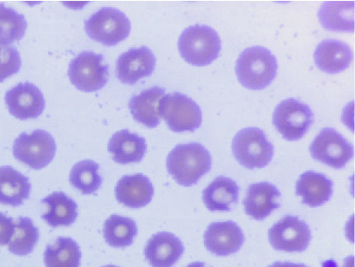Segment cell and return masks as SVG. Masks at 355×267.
<instances>
[{
	"instance_id": "cell-1",
	"label": "cell",
	"mask_w": 355,
	"mask_h": 267,
	"mask_svg": "<svg viewBox=\"0 0 355 267\" xmlns=\"http://www.w3.org/2000/svg\"><path fill=\"white\" fill-rule=\"evenodd\" d=\"M211 155L199 143L178 144L166 160L168 173L177 183L185 187H193L211 171Z\"/></svg>"
},
{
	"instance_id": "cell-2",
	"label": "cell",
	"mask_w": 355,
	"mask_h": 267,
	"mask_svg": "<svg viewBox=\"0 0 355 267\" xmlns=\"http://www.w3.org/2000/svg\"><path fill=\"white\" fill-rule=\"evenodd\" d=\"M277 71V62L270 50L263 47L248 48L239 56L236 74L245 88L261 90L271 84Z\"/></svg>"
},
{
	"instance_id": "cell-3",
	"label": "cell",
	"mask_w": 355,
	"mask_h": 267,
	"mask_svg": "<svg viewBox=\"0 0 355 267\" xmlns=\"http://www.w3.org/2000/svg\"><path fill=\"white\" fill-rule=\"evenodd\" d=\"M222 44L218 34L207 26L196 25L183 31L178 40V49L183 59L191 65L207 66L218 59Z\"/></svg>"
},
{
	"instance_id": "cell-4",
	"label": "cell",
	"mask_w": 355,
	"mask_h": 267,
	"mask_svg": "<svg viewBox=\"0 0 355 267\" xmlns=\"http://www.w3.org/2000/svg\"><path fill=\"white\" fill-rule=\"evenodd\" d=\"M232 153L239 164L248 169H261L270 164L275 148L259 128L238 132L232 141Z\"/></svg>"
},
{
	"instance_id": "cell-5",
	"label": "cell",
	"mask_w": 355,
	"mask_h": 267,
	"mask_svg": "<svg viewBox=\"0 0 355 267\" xmlns=\"http://www.w3.org/2000/svg\"><path fill=\"white\" fill-rule=\"evenodd\" d=\"M85 28L92 40L110 47L129 37L131 22L121 10L103 8L85 21Z\"/></svg>"
},
{
	"instance_id": "cell-6",
	"label": "cell",
	"mask_w": 355,
	"mask_h": 267,
	"mask_svg": "<svg viewBox=\"0 0 355 267\" xmlns=\"http://www.w3.org/2000/svg\"><path fill=\"white\" fill-rule=\"evenodd\" d=\"M160 117L173 132H194L202 124V112L199 105L188 96L173 92L162 97L159 102Z\"/></svg>"
},
{
	"instance_id": "cell-7",
	"label": "cell",
	"mask_w": 355,
	"mask_h": 267,
	"mask_svg": "<svg viewBox=\"0 0 355 267\" xmlns=\"http://www.w3.org/2000/svg\"><path fill=\"white\" fill-rule=\"evenodd\" d=\"M56 153V143L49 132L34 130L23 132L13 145L15 158L33 170H42L51 164Z\"/></svg>"
},
{
	"instance_id": "cell-8",
	"label": "cell",
	"mask_w": 355,
	"mask_h": 267,
	"mask_svg": "<svg viewBox=\"0 0 355 267\" xmlns=\"http://www.w3.org/2000/svg\"><path fill=\"white\" fill-rule=\"evenodd\" d=\"M314 121L311 109L295 98L279 103L272 115V123L285 140L299 141L306 135Z\"/></svg>"
},
{
	"instance_id": "cell-9",
	"label": "cell",
	"mask_w": 355,
	"mask_h": 267,
	"mask_svg": "<svg viewBox=\"0 0 355 267\" xmlns=\"http://www.w3.org/2000/svg\"><path fill=\"white\" fill-rule=\"evenodd\" d=\"M103 56L92 51H84L69 64L68 76L80 91L94 92L107 83L109 67L103 63Z\"/></svg>"
},
{
	"instance_id": "cell-10",
	"label": "cell",
	"mask_w": 355,
	"mask_h": 267,
	"mask_svg": "<svg viewBox=\"0 0 355 267\" xmlns=\"http://www.w3.org/2000/svg\"><path fill=\"white\" fill-rule=\"evenodd\" d=\"M312 157L335 169H341L354 156V148L333 128H324L311 144Z\"/></svg>"
},
{
	"instance_id": "cell-11",
	"label": "cell",
	"mask_w": 355,
	"mask_h": 267,
	"mask_svg": "<svg viewBox=\"0 0 355 267\" xmlns=\"http://www.w3.org/2000/svg\"><path fill=\"white\" fill-rule=\"evenodd\" d=\"M269 240L272 247L277 251L302 252L309 246L311 232L304 221L287 216L270 229Z\"/></svg>"
},
{
	"instance_id": "cell-12",
	"label": "cell",
	"mask_w": 355,
	"mask_h": 267,
	"mask_svg": "<svg viewBox=\"0 0 355 267\" xmlns=\"http://www.w3.org/2000/svg\"><path fill=\"white\" fill-rule=\"evenodd\" d=\"M5 101L11 114L17 119H37L45 108V100L38 87L20 83L6 94Z\"/></svg>"
},
{
	"instance_id": "cell-13",
	"label": "cell",
	"mask_w": 355,
	"mask_h": 267,
	"mask_svg": "<svg viewBox=\"0 0 355 267\" xmlns=\"http://www.w3.org/2000/svg\"><path fill=\"white\" fill-rule=\"evenodd\" d=\"M156 65L155 56L148 48L131 49L121 54L116 63V74L121 83L135 85L150 76Z\"/></svg>"
},
{
	"instance_id": "cell-14",
	"label": "cell",
	"mask_w": 355,
	"mask_h": 267,
	"mask_svg": "<svg viewBox=\"0 0 355 267\" xmlns=\"http://www.w3.org/2000/svg\"><path fill=\"white\" fill-rule=\"evenodd\" d=\"M243 243V231L232 221L213 223L205 232V246L209 252L218 257H227L237 252Z\"/></svg>"
},
{
	"instance_id": "cell-15",
	"label": "cell",
	"mask_w": 355,
	"mask_h": 267,
	"mask_svg": "<svg viewBox=\"0 0 355 267\" xmlns=\"http://www.w3.org/2000/svg\"><path fill=\"white\" fill-rule=\"evenodd\" d=\"M184 252L183 243L178 237L161 232L150 237L145 247L144 255L153 267H173Z\"/></svg>"
},
{
	"instance_id": "cell-16",
	"label": "cell",
	"mask_w": 355,
	"mask_h": 267,
	"mask_svg": "<svg viewBox=\"0 0 355 267\" xmlns=\"http://www.w3.org/2000/svg\"><path fill=\"white\" fill-rule=\"evenodd\" d=\"M281 193L275 185L260 182L250 185L244 209L248 216L255 220H264L280 207Z\"/></svg>"
},
{
	"instance_id": "cell-17",
	"label": "cell",
	"mask_w": 355,
	"mask_h": 267,
	"mask_svg": "<svg viewBox=\"0 0 355 267\" xmlns=\"http://www.w3.org/2000/svg\"><path fill=\"white\" fill-rule=\"evenodd\" d=\"M155 190L150 179L142 173L121 178L115 188L116 198L125 207L138 209L153 200Z\"/></svg>"
},
{
	"instance_id": "cell-18",
	"label": "cell",
	"mask_w": 355,
	"mask_h": 267,
	"mask_svg": "<svg viewBox=\"0 0 355 267\" xmlns=\"http://www.w3.org/2000/svg\"><path fill=\"white\" fill-rule=\"evenodd\" d=\"M314 62L323 72L338 74L350 66L353 59L349 46L338 40H324L314 51Z\"/></svg>"
},
{
	"instance_id": "cell-19",
	"label": "cell",
	"mask_w": 355,
	"mask_h": 267,
	"mask_svg": "<svg viewBox=\"0 0 355 267\" xmlns=\"http://www.w3.org/2000/svg\"><path fill=\"white\" fill-rule=\"evenodd\" d=\"M108 150L118 164H137L147 152V143L144 137L123 130L115 132L110 138Z\"/></svg>"
},
{
	"instance_id": "cell-20",
	"label": "cell",
	"mask_w": 355,
	"mask_h": 267,
	"mask_svg": "<svg viewBox=\"0 0 355 267\" xmlns=\"http://www.w3.org/2000/svg\"><path fill=\"white\" fill-rule=\"evenodd\" d=\"M334 184L322 173L306 171L296 182V194L302 197V203L311 207L322 206L333 195Z\"/></svg>"
},
{
	"instance_id": "cell-21",
	"label": "cell",
	"mask_w": 355,
	"mask_h": 267,
	"mask_svg": "<svg viewBox=\"0 0 355 267\" xmlns=\"http://www.w3.org/2000/svg\"><path fill=\"white\" fill-rule=\"evenodd\" d=\"M165 92V89L155 86L133 96L129 107L134 119L150 129L158 126L160 123L159 102Z\"/></svg>"
},
{
	"instance_id": "cell-22",
	"label": "cell",
	"mask_w": 355,
	"mask_h": 267,
	"mask_svg": "<svg viewBox=\"0 0 355 267\" xmlns=\"http://www.w3.org/2000/svg\"><path fill=\"white\" fill-rule=\"evenodd\" d=\"M31 184L22 173L7 166L0 167V203L19 207L30 198Z\"/></svg>"
},
{
	"instance_id": "cell-23",
	"label": "cell",
	"mask_w": 355,
	"mask_h": 267,
	"mask_svg": "<svg viewBox=\"0 0 355 267\" xmlns=\"http://www.w3.org/2000/svg\"><path fill=\"white\" fill-rule=\"evenodd\" d=\"M240 188L234 180L220 176L203 190L202 200L209 211L230 212L237 204Z\"/></svg>"
},
{
	"instance_id": "cell-24",
	"label": "cell",
	"mask_w": 355,
	"mask_h": 267,
	"mask_svg": "<svg viewBox=\"0 0 355 267\" xmlns=\"http://www.w3.org/2000/svg\"><path fill=\"white\" fill-rule=\"evenodd\" d=\"M42 203L48 212L42 218L51 227L71 225L78 218L77 203L62 191H55L46 196Z\"/></svg>"
},
{
	"instance_id": "cell-25",
	"label": "cell",
	"mask_w": 355,
	"mask_h": 267,
	"mask_svg": "<svg viewBox=\"0 0 355 267\" xmlns=\"http://www.w3.org/2000/svg\"><path fill=\"white\" fill-rule=\"evenodd\" d=\"M322 26L330 31H354V2H325L318 11Z\"/></svg>"
},
{
	"instance_id": "cell-26",
	"label": "cell",
	"mask_w": 355,
	"mask_h": 267,
	"mask_svg": "<svg viewBox=\"0 0 355 267\" xmlns=\"http://www.w3.org/2000/svg\"><path fill=\"white\" fill-rule=\"evenodd\" d=\"M81 252L78 243L69 237H59L44 252L46 267H80Z\"/></svg>"
},
{
	"instance_id": "cell-27",
	"label": "cell",
	"mask_w": 355,
	"mask_h": 267,
	"mask_svg": "<svg viewBox=\"0 0 355 267\" xmlns=\"http://www.w3.org/2000/svg\"><path fill=\"white\" fill-rule=\"evenodd\" d=\"M137 226L130 218L113 214L103 225L104 239L110 246L124 248L132 245L137 235Z\"/></svg>"
},
{
	"instance_id": "cell-28",
	"label": "cell",
	"mask_w": 355,
	"mask_h": 267,
	"mask_svg": "<svg viewBox=\"0 0 355 267\" xmlns=\"http://www.w3.org/2000/svg\"><path fill=\"white\" fill-rule=\"evenodd\" d=\"M100 166L92 160H83L76 164L69 174V182L80 193L91 195L101 187L103 178L98 174Z\"/></svg>"
},
{
	"instance_id": "cell-29",
	"label": "cell",
	"mask_w": 355,
	"mask_h": 267,
	"mask_svg": "<svg viewBox=\"0 0 355 267\" xmlns=\"http://www.w3.org/2000/svg\"><path fill=\"white\" fill-rule=\"evenodd\" d=\"M39 240V230L30 218L21 217L15 222V231L8 243L11 253L19 257L31 254Z\"/></svg>"
},
{
	"instance_id": "cell-30",
	"label": "cell",
	"mask_w": 355,
	"mask_h": 267,
	"mask_svg": "<svg viewBox=\"0 0 355 267\" xmlns=\"http://www.w3.org/2000/svg\"><path fill=\"white\" fill-rule=\"evenodd\" d=\"M26 28L27 21L24 15L0 3V44L19 42L24 37Z\"/></svg>"
},
{
	"instance_id": "cell-31",
	"label": "cell",
	"mask_w": 355,
	"mask_h": 267,
	"mask_svg": "<svg viewBox=\"0 0 355 267\" xmlns=\"http://www.w3.org/2000/svg\"><path fill=\"white\" fill-rule=\"evenodd\" d=\"M21 60L19 51L12 46L0 45V83L19 72Z\"/></svg>"
},
{
	"instance_id": "cell-32",
	"label": "cell",
	"mask_w": 355,
	"mask_h": 267,
	"mask_svg": "<svg viewBox=\"0 0 355 267\" xmlns=\"http://www.w3.org/2000/svg\"><path fill=\"white\" fill-rule=\"evenodd\" d=\"M15 231V222L12 218L0 213V246L9 243Z\"/></svg>"
},
{
	"instance_id": "cell-33",
	"label": "cell",
	"mask_w": 355,
	"mask_h": 267,
	"mask_svg": "<svg viewBox=\"0 0 355 267\" xmlns=\"http://www.w3.org/2000/svg\"><path fill=\"white\" fill-rule=\"evenodd\" d=\"M269 267H307L305 264H293L289 262H276Z\"/></svg>"
},
{
	"instance_id": "cell-34",
	"label": "cell",
	"mask_w": 355,
	"mask_h": 267,
	"mask_svg": "<svg viewBox=\"0 0 355 267\" xmlns=\"http://www.w3.org/2000/svg\"><path fill=\"white\" fill-rule=\"evenodd\" d=\"M187 267H206V265L203 263L195 262L189 264Z\"/></svg>"
},
{
	"instance_id": "cell-35",
	"label": "cell",
	"mask_w": 355,
	"mask_h": 267,
	"mask_svg": "<svg viewBox=\"0 0 355 267\" xmlns=\"http://www.w3.org/2000/svg\"><path fill=\"white\" fill-rule=\"evenodd\" d=\"M103 267H119V266H114V265H107V266H103Z\"/></svg>"
}]
</instances>
